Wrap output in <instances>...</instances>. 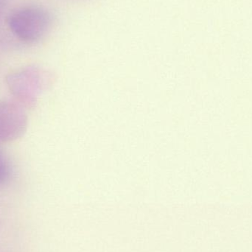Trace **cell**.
I'll list each match as a JSON object with an SVG mask.
<instances>
[{
  "label": "cell",
  "instance_id": "3957f363",
  "mask_svg": "<svg viewBox=\"0 0 252 252\" xmlns=\"http://www.w3.org/2000/svg\"><path fill=\"white\" fill-rule=\"evenodd\" d=\"M10 167L8 161L0 154V185L6 182L10 177Z\"/></svg>",
  "mask_w": 252,
  "mask_h": 252
},
{
  "label": "cell",
  "instance_id": "7a4b0ae2",
  "mask_svg": "<svg viewBox=\"0 0 252 252\" xmlns=\"http://www.w3.org/2000/svg\"><path fill=\"white\" fill-rule=\"evenodd\" d=\"M26 126V117L17 106L9 103L0 104V142L19 137Z\"/></svg>",
  "mask_w": 252,
  "mask_h": 252
},
{
  "label": "cell",
  "instance_id": "6da1fadb",
  "mask_svg": "<svg viewBox=\"0 0 252 252\" xmlns=\"http://www.w3.org/2000/svg\"><path fill=\"white\" fill-rule=\"evenodd\" d=\"M50 24L46 12L38 8H27L13 13L10 18V28L19 38L33 41L44 35Z\"/></svg>",
  "mask_w": 252,
  "mask_h": 252
}]
</instances>
